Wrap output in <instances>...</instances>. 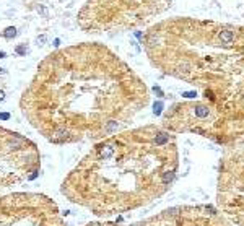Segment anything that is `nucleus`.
Here are the masks:
<instances>
[{
	"label": "nucleus",
	"mask_w": 244,
	"mask_h": 226,
	"mask_svg": "<svg viewBox=\"0 0 244 226\" xmlns=\"http://www.w3.org/2000/svg\"><path fill=\"white\" fill-rule=\"evenodd\" d=\"M122 65L104 46L59 49L41 60L23 91V116L54 145L104 140L122 127Z\"/></svg>",
	"instance_id": "nucleus-1"
},
{
	"label": "nucleus",
	"mask_w": 244,
	"mask_h": 226,
	"mask_svg": "<svg viewBox=\"0 0 244 226\" xmlns=\"http://www.w3.org/2000/svg\"><path fill=\"white\" fill-rule=\"evenodd\" d=\"M151 163L124 140L111 135L86 153L65 176L60 192L69 202L106 216L127 210L148 190Z\"/></svg>",
	"instance_id": "nucleus-2"
},
{
	"label": "nucleus",
	"mask_w": 244,
	"mask_h": 226,
	"mask_svg": "<svg viewBox=\"0 0 244 226\" xmlns=\"http://www.w3.org/2000/svg\"><path fill=\"white\" fill-rule=\"evenodd\" d=\"M39 164L41 155L34 142L0 125V194L33 179Z\"/></svg>",
	"instance_id": "nucleus-3"
},
{
	"label": "nucleus",
	"mask_w": 244,
	"mask_h": 226,
	"mask_svg": "<svg viewBox=\"0 0 244 226\" xmlns=\"http://www.w3.org/2000/svg\"><path fill=\"white\" fill-rule=\"evenodd\" d=\"M0 226H67L59 205L41 192L0 195Z\"/></svg>",
	"instance_id": "nucleus-4"
},
{
	"label": "nucleus",
	"mask_w": 244,
	"mask_h": 226,
	"mask_svg": "<svg viewBox=\"0 0 244 226\" xmlns=\"http://www.w3.org/2000/svg\"><path fill=\"white\" fill-rule=\"evenodd\" d=\"M194 114L199 117V119H205V117L210 116V109L207 107V106L199 104V106H195V107H194Z\"/></svg>",
	"instance_id": "nucleus-5"
},
{
	"label": "nucleus",
	"mask_w": 244,
	"mask_h": 226,
	"mask_svg": "<svg viewBox=\"0 0 244 226\" xmlns=\"http://www.w3.org/2000/svg\"><path fill=\"white\" fill-rule=\"evenodd\" d=\"M233 39H234L233 31H221V33H220V41H221L223 44L229 46L231 42H233Z\"/></svg>",
	"instance_id": "nucleus-6"
},
{
	"label": "nucleus",
	"mask_w": 244,
	"mask_h": 226,
	"mask_svg": "<svg viewBox=\"0 0 244 226\" xmlns=\"http://www.w3.org/2000/svg\"><path fill=\"white\" fill-rule=\"evenodd\" d=\"M16 34V30L15 28H7V33H3V36L5 38H11V36H15Z\"/></svg>",
	"instance_id": "nucleus-7"
},
{
	"label": "nucleus",
	"mask_w": 244,
	"mask_h": 226,
	"mask_svg": "<svg viewBox=\"0 0 244 226\" xmlns=\"http://www.w3.org/2000/svg\"><path fill=\"white\" fill-rule=\"evenodd\" d=\"M161 107H163V104L161 103H155V114L158 116V114H161Z\"/></svg>",
	"instance_id": "nucleus-8"
},
{
	"label": "nucleus",
	"mask_w": 244,
	"mask_h": 226,
	"mask_svg": "<svg viewBox=\"0 0 244 226\" xmlns=\"http://www.w3.org/2000/svg\"><path fill=\"white\" fill-rule=\"evenodd\" d=\"M182 96H186V98L192 99V98H195V96H197V93H195V91H187V93H184Z\"/></svg>",
	"instance_id": "nucleus-9"
},
{
	"label": "nucleus",
	"mask_w": 244,
	"mask_h": 226,
	"mask_svg": "<svg viewBox=\"0 0 244 226\" xmlns=\"http://www.w3.org/2000/svg\"><path fill=\"white\" fill-rule=\"evenodd\" d=\"M3 98H5V95H3V91H0V101H3Z\"/></svg>",
	"instance_id": "nucleus-10"
},
{
	"label": "nucleus",
	"mask_w": 244,
	"mask_h": 226,
	"mask_svg": "<svg viewBox=\"0 0 244 226\" xmlns=\"http://www.w3.org/2000/svg\"><path fill=\"white\" fill-rule=\"evenodd\" d=\"M5 57V52H0V59H3Z\"/></svg>",
	"instance_id": "nucleus-11"
}]
</instances>
